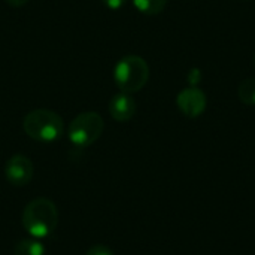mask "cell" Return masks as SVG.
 Here are the masks:
<instances>
[{"label": "cell", "mask_w": 255, "mask_h": 255, "mask_svg": "<svg viewBox=\"0 0 255 255\" xmlns=\"http://www.w3.org/2000/svg\"><path fill=\"white\" fill-rule=\"evenodd\" d=\"M46 248L39 239H22L13 247V255H45Z\"/></svg>", "instance_id": "ba28073f"}, {"label": "cell", "mask_w": 255, "mask_h": 255, "mask_svg": "<svg viewBox=\"0 0 255 255\" xmlns=\"http://www.w3.org/2000/svg\"><path fill=\"white\" fill-rule=\"evenodd\" d=\"M24 133L42 143H51L61 137L64 131L63 118L51 109H33L22 120Z\"/></svg>", "instance_id": "7a4b0ae2"}, {"label": "cell", "mask_w": 255, "mask_h": 255, "mask_svg": "<svg viewBox=\"0 0 255 255\" xmlns=\"http://www.w3.org/2000/svg\"><path fill=\"white\" fill-rule=\"evenodd\" d=\"M187 79H188V82H190L191 87H196V85L199 84V81H200V70H199V69H193V70L188 73Z\"/></svg>", "instance_id": "4fadbf2b"}, {"label": "cell", "mask_w": 255, "mask_h": 255, "mask_svg": "<svg viewBox=\"0 0 255 255\" xmlns=\"http://www.w3.org/2000/svg\"><path fill=\"white\" fill-rule=\"evenodd\" d=\"M22 227L34 239H45L54 233L58 224V211L52 200L39 197L31 200L22 211Z\"/></svg>", "instance_id": "6da1fadb"}, {"label": "cell", "mask_w": 255, "mask_h": 255, "mask_svg": "<svg viewBox=\"0 0 255 255\" xmlns=\"http://www.w3.org/2000/svg\"><path fill=\"white\" fill-rule=\"evenodd\" d=\"M134 7L143 15H158L164 10L167 0H131Z\"/></svg>", "instance_id": "9c48e42d"}, {"label": "cell", "mask_w": 255, "mask_h": 255, "mask_svg": "<svg viewBox=\"0 0 255 255\" xmlns=\"http://www.w3.org/2000/svg\"><path fill=\"white\" fill-rule=\"evenodd\" d=\"M238 96L242 103H245L248 106H255V78L244 79L239 84Z\"/></svg>", "instance_id": "30bf717a"}, {"label": "cell", "mask_w": 255, "mask_h": 255, "mask_svg": "<svg viewBox=\"0 0 255 255\" xmlns=\"http://www.w3.org/2000/svg\"><path fill=\"white\" fill-rule=\"evenodd\" d=\"M9 6H12V7H21V6H24V4H27L30 0H4Z\"/></svg>", "instance_id": "5bb4252c"}, {"label": "cell", "mask_w": 255, "mask_h": 255, "mask_svg": "<svg viewBox=\"0 0 255 255\" xmlns=\"http://www.w3.org/2000/svg\"><path fill=\"white\" fill-rule=\"evenodd\" d=\"M178 109L188 118H197L200 117L208 105V99L205 93L197 87H188L182 90L176 97Z\"/></svg>", "instance_id": "8992f818"}, {"label": "cell", "mask_w": 255, "mask_h": 255, "mask_svg": "<svg viewBox=\"0 0 255 255\" xmlns=\"http://www.w3.org/2000/svg\"><path fill=\"white\" fill-rule=\"evenodd\" d=\"M105 121L97 112H82L76 115L67 130L69 140L78 148H87L93 145L102 136Z\"/></svg>", "instance_id": "277c9868"}, {"label": "cell", "mask_w": 255, "mask_h": 255, "mask_svg": "<svg viewBox=\"0 0 255 255\" xmlns=\"http://www.w3.org/2000/svg\"><path fill=\"white\" fill-rule=\"evenodd\" d=\"M85 255H114V253L106 245L97 244V245H93Z\"/></svg>", "instance_id": "8fae6325"}, {"label": "cell", "mask_w": 255, "mask_h": 255, "mask_svg": "<svg viewBox=\"0 0 255 255\" xmlns=\"http://www.w3.org/2000/svg\"><path fill=\"white\" fill-rule=\"evenodd\" d=\"M109 114L118 123L130 121L136 114V100L128 93H118L109 100Z\"/></svg>", "instance_id": "52a82bcc"}, {"label": "cell", "mask_w": 255, "mask_h": 255, "mask_svg": "<svg viewBox=\"0 0 255 255\" xmlns=\"http://www.w3.org/2000/svg\"><path fill=\"white\" fill-rule=\"evenodd\" d=\"M254 63H255V55H254Z\"/></svg>", "instance_id": "9a60e30c"}, {"label": "cell", "mask_w": 255, "mask_h": 255, "mask_svg": "<svg viewBox=\"0 0 255 255\" xmlns=\"http://www.w3.org/2000/svg\"><path fill=\"white\" fill-rule=\"evenodd\" d=\"M114 79L120 91L137 93L149 79V66L139 55H126L115 64Z\"/></svg>", "instance_id": "3957f363"}, {"label": "cell", "mask_w": 255, "mask_h": 255, "mask_svg": "<svg viewBox=\"0 0 255 255\" xmlns=\"http://www.w3.org/2000/svg\"><path fill=\"white\" fill-rule=\"evenodd\" d=\"M33 175H34V166L28 157L22 154H15L6 161L4 176L10 185L25 187L33 179Z\"/></svg>", "instance_id": "5b68a950"}, {"label": "cell", "mask_w": 255, "mask_h": 255, "mask_svg": "<svg viewBox=\"0 0 255 255\" xmlns=\"http://www.w3.org/2000/svg\"><path fill=\"white\" fill-rule=\"evenodd\" d=\"M102 3L111 9V10H118L121 7H124V4L127 3V0H102Z\"/></svg>", "instance_id": "7c38bea8"}]
</instances>
